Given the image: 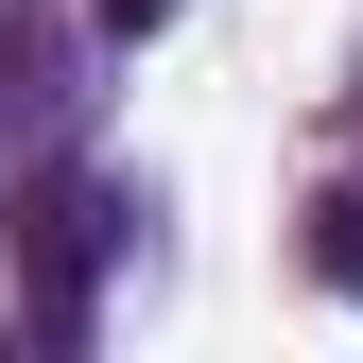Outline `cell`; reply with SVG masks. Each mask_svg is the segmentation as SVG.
<instances>
[{"instance_id":"obj_1","label":"cell","mask_w":363,"mask_h":363,"mask_svg":"<svg viewBox=\"0 0 363 363\" xmlns=\"http://www.w3.org/2000/svg\"><path fill=\"white\" fill-rule=\"evenodd\" d=\"M18 225H35V329L69 346V329H86V277H104V225H121V208L86 191V173H52V191H35Z\"/></svg>"},{"instance_id":"obj_2","label":"cell","mask_w":363,"mask_h":363,"mask_svg":"<svg viewBox=\"0 0 363 363\" xmlns=\"http://www.w3.org/2000/svg\"><path fill=\"white\" fill-rule=\"evenodd\" d=\"M311 259H329V294H363V191H329V208H311Z\"/></svg>"},{"instance_id":"obj_3","label":"cell","mask_w":363,"mask_h":363,"mask_svg":"<svg viewBox=\"0 0 363 363\" xmlns=\"http://www.w3.org/2000/svg\"><path fill=\"white\" fill-rule=\"evenodd\" d=\"M86 18H104V35H173V0H86Z\"/></svg>"}]
</instances>
